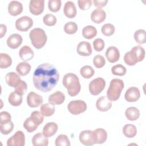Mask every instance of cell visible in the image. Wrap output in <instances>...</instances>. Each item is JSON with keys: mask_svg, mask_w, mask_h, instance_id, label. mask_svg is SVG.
Instances as JSON below:
<instances>
[{"mask_svg": "<svg viewBox=\"0 0 146 146\" xmlns=\"http://www.w3.org/2000/svg\"><path fill=\"white\" fill-rule=\"evenodd\" d=\"M79 139L80 143L84 145L90 146L96 144L94 131L84 130L82 131L79 134Z\"/></svg>", "mask_w": 146, "mask_h": 146, "instance_id": "cell-8", "label": "cell"}, {"mask_svg": "<svg viewBox=\"0 0 146 146\" xmlns=\"http://www.w3.org/2000/svg\"><path fill=\"white\" fill-rule=\"evenodd\" d=\"M44 7V0H31L29 3V10L34 15L41 14Z\"/></svg>", "mask_w": 146, "mask_h": 146, "instance_id": "cell-11", "label": "cell"}, {"mask_svg": "<svg viewBox=\"0 0 146 146\" xmlns=\"http://www.w3.org/2000/svg\"><path fill=\"white\" fill-rule=\"evenodd\" d=\"M80 74L83 78L85 79H90L94 76L95 71L90 66H84L80 68Z\"/></svg>", "mask_w": 146, "mask_h": 146, "instance_id": "cell-34", "label": "cell"}, {"mask_svg": "<svg viewBox=\"0 0 146 146\" xmlns=\"http://www.w3.org/2000/svg\"><path fill=\"white\" fill-rule=\"evenodd\" d=\"M134 39L139 44H144L146 42V31L143 29H139L134 33Z\"/></svg>", "mask_w": 146, "mask_h": 146, "instance_id": "cell-35", "label": "cell"}, {"mask_svg": "<svg viewBox=\"0 0 146 146\" xmlns=\"http://www.w3.org/2000/svg\"><path fill=\"white\" fill-rule=\"evenodd\" d=\"M63 12L66 17L67 18H74L77 14V10L75 3L72 1H67L63 7Z\"/></svg>", "mask_w": 146, "mask_h": 146, "instance_id": "cell-20", "label": "cell"}, {"mask_svg": "<svg viewBox=\"0 0 146 146\" xmlns=\"http://www.w3.org/2000/svg\"><path fill=\"white\" fill-rule=\"evenodd\" d=\"M19 57L25 62L30 60L34 56L33 50L28 46H24L21 48L19 51Z\"/></svg>", "mask_w": 146, "mask_h": 146, "instance_id": "cell-22", "label": "cell"}, {"mask_svg": "<svg viewBox=\"0 0 146 146\" xmlns=\"http://www.w3.org/2000/svg\"><path fill=\"white\" fill-rule=\"evenodd\" d=\"M106 81L102 78H96L90 82L89 84V91L92 95H98L104 89Z\"/></svg>", "mask_w": 146, "mask_h": 146, "instance_id": "cell-7", "label": "cell"}, {"mask_svg": "<svg viewBox=\"0 0 146 146\" xmlns=\"http://www.w3.org/2000/svg\"><path fill=\"white\" fill-rule=\"evenodd\" d=\"M97 34L96 29L91 25L85 26L82 30L83 36L87 39H91L94 38Z\"/></svg>", "mask_w": 146, "mask_h": 146, "instance_id": "cell-31", "label": "cell"}, {"mask_svg": "<svg viewBox=\"0 0 146 146\" xmlns=\"http://www.w3.org/2000/svg\"><path fill=\"white\" fill-rule=\"evenodd\" d=\"M55 111V107L54 104L50 103L43 104L40 107V111L41 113L46 117L52 116Z\"/></svg>", "mask_w": 146, "mask_h": 146, "instance_id": "cell-27", "label": "cell"}, {"mask_svg": "<svg viewBox=\"0 0 146 146\" xmlns=\"http://www.w3.org/2000/svg\"><path fill=\"white\" fill-rule=\"evenodd\" d=\"M105 43L104 40L101 38L95 39L93 41V46L95 51H101L104 48Z\"/></svg>", "mask_w": 146, "mask_h": 146, "instance_id": "cell-47", "label": "cell"}, {"mask_svg": "<svg viewBox=\"0 0 146 146\" xmlns=\"http://www.w3.org/2000/svg\"><path fill=\"white\" fill-rule=\"evenodd\" d=\"M26 100L27 105L31 108L39 107L42 104L43 102V99L42 96L33 91L28 94Z\"/></svg>", "mask_w": 146, "mask_h": 146, "instance_id": "cell-12", "label": "cell"}, {"mask_svg": "<svg viewBox=\"0 0 146 146\" xmlns=\"http://www.w3.org/2000/svg\"><path fill=\"white\" fill-rule=\"evenodd\" d=\"M22 41L23 39L22 36L16 33L10 35L8 37L6 43L10 48L12 49H16L21 46Z\"/></svg>", "mask_w": 146, "mask_h": 146, "instance_id": "cell-17", "label": "cell"}, {"mask_svg": "<svg viewBox=\"0 0 146 146\" xmlns=\"http://www.w3.org/2000/svg\"><path fill=\"white\" fill-rule=\"evenodd\" d=\"M124 84L121 79L115 78L111 80L110 86L107 91V97L111 101L117 100L124 88Z\"/></svg>", "mask_w": 146, "mask_h": 146, "instance_id": "cell-4", "label": "cell"}, {"mask_svg": "<svg viewBox=\"0 0 146 146\" xmlns=\"http://www.w3.org/2000/svg\"><path fill=\"white\" fill-rule=\"evenodd\" d=\"M144 48L140 46H136L127 52L124 56V61L128 66H132L137 63L142 61L145 57Z\"/></svg>", "mask_w": 146, "mask_h": 146, "instance_id": "cell-3", "label": "cell"}, {"mask_svg": "<svg viewBox=\"0 0 146 146\" xmlns=\"http://www.w3.org/2000/svg\"><path fill=\"white\" fill-rule=\"evenodd\" d=\"M123 132L128 138H133L137 134V128L133 124H127L123 127Z\"/></svg>", "mask_w": 146, "mask_h": 146, "instance_id": "cell-30", "label": "cell"}, {"mask_svg": "<svg viewBox=\"0 0 146 146\" xmlns=\"http://www.w3.org/2000/svg\"><path fill=\"white\" fill-rule=\"evenodd\" d=\"M21 80L19 75L14 72H8L5 76V81L6 83L11 87L15 88Z\"/></svg>", "mask_w": 146, "mask_h": 146, "instance_id": "cell-25", "label": "cell"}, {"mask_svg": "<svg viewBox=\"0 0 146 146\" xmlns=\"http://www.w3.org/2000/svg\"><path fill=\"white\" fill-rule=\"evenodd\" d=\"M31 44L36 49H40L46 44L47 39L45 31L40 28H34L29 33Z\"/></svg>", "mask_w": 146, "mask_h": 146, "instance_id": "cell-5", "label": "cell"}, {"mask_svg": "<svg viewBox=\"0 0 146 146\" xmlns=\"http://www.w3.org/2000/svg\"><path fill=\"white\" fill-rule=\"evenodd\" d=\"M87 108V104L82 100L71 101L67 105L68 111L74 115H78L84 112Z\"/></svg>", "mask_w": 146, "mask_h": 146, "instance_id": "cell-6", "label": "cell"}, {"mask_svg": "<svg viewBox=\"0 0 146 146\" xmlns=\"http://www.w3.org/2000/svg\"><path fill=\"white\" fill-rule=\"evenodd\" d=\"M14 127V123L11 121L6 123L0 124V131L3 135L9 134L13 130Z\"/></svg>", "mask_w": 146, "mask_h": 146, "instance_id": "cell-40", "label": "cell"}, {"mask_svg": "<svg viewBox=\"0 0 146 146\" xmlns=\"http://www.w3.org/2000/svg\"><path fill=\"white\" fill-rule=\"evenodd\" d=\"M34 146H47L48 144V137L39 132L35 134L31 140Z\"/></svg>", "mask_w": 146, "mask_h": 146, "instance_id": "cell-24", "label": "cell"}, {"mask_svg": "<svg viewBox=\"0 0 146 146\" xmlns=\"http://www.w3.org/2000/svg\"><path fill=\"white\" fill-rule=\"evenodd\" d=\"M43 22L44 24L47 26H54L56 22V17L52 14H47L43 18Z\"/></svg>", "mask_w": 146, "mask_h": 146, "instance_id": "cell-42", "label": "cell"}, {"mask_svg": "<svg viewBox=\"0 0 146 146\" xmlns=\"http://www.w3.org/2000/svg\"><path fill=\"white\" fill-rule=\"evenodd\" d=\"M30 64L26 62H20L16 67L17 73L21 76L27 75L31 70Z\"/></svg>", "mask_w": 146, "mask_h": 146, "instance_id": "cell-28", "label": "cell"}, {"mask_svg": "<svg viewBox=\"0 0 146 146\" xmlns=\"http://www.w3.org/2000/svg\"><path fill=\"white\" fill-rule=\"evenodd\" d=\"M112 102L106 96H101L96 101V108L102 112H106L108 111L112 107Z\"/></svg>", "mask_w": 146, "mask_h": 146, "instance_id": "cell-15", "label": "cell"}, {"mask_svg": "<svg viewBox=\"0 0 146 146\" xmlns=\"http://www.w3.org/2000/svg\"><path fill=\"white\" fill-rule=\"evenodd\" d=\"M8 101L13 106H19L22 102V96L16 91H13L10 94L8 98Z\"/></svg>", "mask_w": 146, "mask_h": 146, "instance_id": "cell-29", "label": "cell"}, {"mask_svg": "<svg viewBox=\"0 0 146 146\" xmlns=\"http://www.w3.org/2000/svg\"><path fill=\"white\" fill-rule=\"evenodd\" d=\"M62 83L67 90L68 94L70 96L77 95L81 89V85L79 78L73 73H67L63 78Z\"/></svg>", "mask_w": 146, "mask_h": 146, "instance_id": "cell-2", "label": "cell"}, {"mask_svg": "<svg viewBox=\"0 0 146 146\" xmlns=\"http://www.w3.org/2000/svg\"><path fill=\"white\" fill-rule=\"evenodd\" d=\"M78 30V26L74 22H68L64 26V31L67 34H74Z\"/></svg>", "mask_w": 146, "mask_h": 146, "instance_id": "cell-39", "label": "cell"}, {"mask_svg": "<svg viewBox=\"0 0 146 146\" xmlns=\"http://www.w3.org/2000/svg\"><path fill=\"white\" fill-rule=\"evenodd\" d=\"M92 1L91 0H79L78 4L79 7L82 10H88L92 5Z\"/></svg>", "mask_w": 146, "mask_h": 146, "instance_id": "cell-48", "label": "cell"}, {"mask_svg": "<svg viewBox=\"0 0 146 146\" xmlns=\"http://www.w3.org/2000/svg\"><path fill=\"white\" fill-rule=\"evenodd\" d=\"M106 56L110 63H115L120 58L119 50L115 46H110L106 50Z\"/></svg>", "mask_w": 146, "mask_h": 146, "instance_id": "cell-19", "label": "cell"}, {"mask_svg": "<svg viewBox=\"0 0 146 146\" xmlns=\"http://www.w3.org/2000/svg\"><path fill=\"white\" fill-rule=\"evenodd\" d=\"M25 145V135L21 131H17L7 141V146H24Z\"/></svg>", "mask_w": 146, "mask_h": 146, "instance_id": "cell-10", "label": "cell"}, {"mask_svg": "<svg viewBox=\"0 0 146 146\" xmlns=\"http://www.w3.org/2000/svg\"><path fill=\"white\" fill-rule=\"evenodd\" d=\"M93 63L96 68H102L106 64L105 58L102 55L98 54L94 56L93 59Z\"/></svg>", "mask_w": 146, "mask_h": 146, "instance_id": "cell-45", "label": "cell"}, {"mask_svg": "<svg viewBox=\"0 0 146 146\" xmlns=\"http://www.w3.org/2000/svg\"><path fill=\"white\" fill-rule=\"evenodd\" d=\"M106 18V13L100 8L95 9L91 14V19L95 23L99 24L104 21Z\"/></svg>", "mask_w": 146, "mask_h": 146, "instance_id": "cell-18", "label": "cell"}, {"mask_svg": "<svg viewBox=\"0 0 146 146\" xmlns=\"http://www.w3.org/2000/svg\"><path fill=\"white\" fill-rule=\"evenodd\" d=\"M15 28L19 31H27L33 25V21L28 16H23L15 21Z\"/></svg>", "mask_w": 146, "mask_h": 146, "instance_id": "cell-9", "label": "cell"}, {"mask_svg": "<svg viewBox=\"0 0 146 146\" xmlns=\"http://www.w3.org/2000/svg\"><path fill=\"white\" fill-rule=\"evenodd\" d=\"M7 9L11 15L17 16L21 14L23 7L21 2L17 1H12L9 3Z\"/></svg>", "mask_w": 146, "mask_h": 146, "instance_id": "cell-16", "label": "cell"}, {"mask_svg": "<svg viewBox=\"0 0 146 146\" xmlns=\"http://www.w3.org/2000/svg\"><path fill=\"white\" fill-rule=\"evenodd\" d=\"M111 72L113 75L117 76H123L126 74V68L121 64H116L112 67Z\"/></svg>", "mask_w": 146, "mask_h": 146, "instance_id": "cell-41", "label": "cell"}, {"mask_svg": "<svg viewBox=\"0 0 146 146\" xmlns=\"http://www.w3.org/2000/svg\"><path fill=\"white\" fill-rule=\"evenodd\" d=\"M76 51L80 56H88L91 55L92 52L91 44L86 41L80 42L77 46Z\"/></svg>", "mask_w": 146, "mask_h": 146, "instance_id": "cell-14", "label": "cell"}, {"mask_svg": "<svg viewBox=\"0 0 146 146\" xmlns=\"http://www.w3.org/2000/svg\"><path fill=\"white\" fill-rule=\"evenodd\" d=\"M58 129V125L54 122H48L46 124L43 128L42 133L47 137L54 135Z\"/></svg>", "mask_w": 146, "mask_h": 146, "instance_id": "cell-23", "label": "cell"}, {"mask_svg": "<svg viewBox=\"0 0 146 146\" xmlns=\"http://www.w3.org/2000/svg\"><path fill=\"white\" fill-rule=\"evenodd\" d=\"M7 31V27L4 24L0 25V38H2L6 34Z\"/></svg>", "mask_w": 146, "mask_h": 146, "instance_id": "cell-51", "label": "cell"}, {"mask_svg": "<svg viewBox=\"0 0 146 146\" xmlns=\"http://www.w3.org/2000/svg\"><path fill=\"white\" fill-rule=\"evenodd\" d=\"M101 31L104 35L110 36L114 34L115 28L111 23H106L102 27Z\"/></svg>", "mask_w": 146, "mask_h": 146, "instance_id": "cell-38", "label": "cell"}, {"mask_svg": "<svg viewBox=\"0 0 146 146\" xmlns=\"http://www.w3.org/2000/svg\"><path fill=\"white\" fill-rule=\"evenodd\" d=\"M0 68L2 69L9 67L12 64V59L9 55L5 53H1Z\"/></svg>", "mask_w": 146, "mask_h": 146, "instance_id": "cell-33", "label": "cell"}, {"mask_svg": "<svg viewBox=\"0 0 146 146\" xmlns=\"http://www.w3.org/2000/svg\"><path fill=\"white\" fill-rule=\"evenodd\" d=\"M59 74L52 64L44 63L35 69L33 76V84L35 88L43 92L51 90L58 83Z\"/></svg>", "mask_w": 146, "mask_h": 146, "instance_id": "cell-1", "label": "cell"}, {"mask_svg": "<svg viewBox=\"0 0 146 146\" xmlns=\"http://www.w3.org/2000/svg\"><path fill=\"white\" fill-rule=\"evenodd\" d=\"M56 146H70L71 143L67 136L61 134L58 136L55 141Z\"/></svg>", "mask_w": 146, "mask_h": 146, "instance_id": "cell-36", "label": "cell"}, {"mask_svg": "<svg viewBox=\"0 0 146 146\" xmlns=\"http://www.w3.org/2000/svg\"><path fill=\"white\" fill-rule=\"evenodd\" d=\"M65 98V95L63 92L57 91L49 96L48 101L49 103L52 104L59 105L64 102Z\"/></svg>", "mask_w": 146, "mask_h": 146, "instance_id": "cell-21", "label": "cell"}, {"mask_svg": "<svg viewBox=\"0 0 146 146\" xmlns=\"http://www.w3.org/2000/svg\"><path fill=\"white\" fill-rule=\"evenodd\" d=\"M140 97V90L136 87H131L128 88L124 95V98L128 102H135L139 99Z\"/></svg>", "mask_w": 146, "mask_h": 146, "instance_id": "cell-13", "label": "cell"}, {"mask_svg": "<svg viewBox=\"0 0 146 146\" xmlns=\"http://www.w3.org/2000/svg\"><path fill=\"white\" fill-rule=\"evenodd\" d=\"M27 90V86L26 83L24 80H21L20 82L15 87V91H16L19 94L23 95H24Z\"/></svg>", "mask_w": 146, "mask_h": 146, "instance_id": "cell-46", "label": "cell"}, {"mask_svg": "<svg viewBox=\"0 0 146 146\" xmlns=\"http://www.w3.org/2000/svg\"><path fill=\"white\" fill-rule=\"evenodd\" d=\"M38 125L35 124L30 117L27 118L23 123V127L29 133L33 132L38 128Z\"/></svg>", "mask_w": 146, "mask_h": 146, "instance_id": "cell-37", "label": "cell"}, {"mask_svg": "<svg viewBox=\"0 0 146 146\" xmlns=\"http://www.w3.org/2000/svg\"><path fill=\"white\" fill-rule=\"evenodd\" d=\"M108 1L107 0H103V1H93V3L94 4V5L99 8H102L104 6H105L107 3H108Z\"/></svg>", "mask_w": 146, "mask_h": 146, "instance_id": "cell-50", "label": "cell"}, {"mask_svg": "<svg viewBox=\"0 0 146 146\" xmlns=\"http://www.w3.org/2000/svg\"><path fill=\"white\" fill-rule=\"evenodd\" d=\"M96 144H103L106 141L107 139V132L103 128H97L94 131Z\"/></svg>", "mask_w": 146, "mask_h": 146, "instance_id": "cell-32", "label": "cell"}, {"mask_svg": "<svg viewBox=\"0 0 146 146\" xmlns=\"http://www.w3.org/2000/svg\"><path fill=\"white\" fill-rule=\"evenodd\" d=\"M62 5L60 0H49L48 2V7L49 10L52 12L58 11Z\"/></svg>", "mask_w": 146, "mask_h": 146, "instance_id": "cell-44", "label": "cell"}, {"mask_svg": "<svg viewBox=\"0 0 146 146\" xmlns=\"http://www.w3.org/2000/svg\"><path fill=\"white\" fill-rule=\"evenodd\" d=\"M11 116L10 114L6 111H2L0 113V124L6 123L11 121Z\"/></svg>", "mask_w": 146, "mask_h": 146, "instance_id": "cell-49", "label": "cell"}, {"mask_svg": "<svg viewBox=\"0 0 146 146\" xmlns=\"http://www.w3.org/2000/svg\"><path fill=\"white\" fill-rule=\"evenodd\" d=\"M125 115L127 119L130 121H135L140 117V111L136 107H130L126 109Z\"/></svg>", "mask_w": 146, "mask_h": 146, "instance_id": "cell-26", "label": "cell"}, {"mask_svg": "<svg viewBox=\"0 0 146 146\" xmlns=\"http://www.w3.org/2000/svg\"><path fill=\"white\" fill-rule=\"evenodd\" d=\"M43 116H44L40 112L38 111H35L31 113L30 117L35 124L39 125L43 121V120H44Z\"/></svg>", "mask_w": 146, "mask_h": 146, "instance_id": "cell-43", "label": "cell"}]
</instances>
